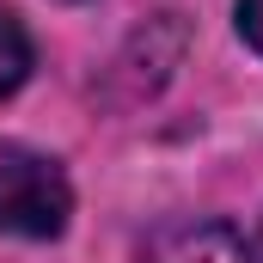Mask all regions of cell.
Wrapping results in <instances>:
<instances>
[{
	"label": "cell",
	"mask_w": 263,
	"mask_h": 263,
	"mask_svg": "<svg viewBox=\"0 0 263 263\" xmlns=\"http://www.w3.org/2000/svg\"><path fill=\"white\" fill-rule=\"evenodd\" d=\"M257 245H263V233H257Z\"/></svg>",
	"instance_id": "obj_5"
},
{
	"label": "cell",
	"mask_w": 263,
	"mask_h": 263,
	"mask_svg": "<svg viewBox=\"0 0 263 263\" xmlns=\"http://www.w3.org/2000/svg\"><path fill=\"white\" fill-rule=\"evenodd\" d=\"M25 73H31V37H25V25L0 6V98H12V92L25 86Z\"/></svg>",
	"instance_id": "obj_3"
},
{
	"label": "cell",
	"mask_w": 263,
	"mask_h": 263,
	"mask_svg": "<svg viewBox=\"0 0 263 263\" xmlns=\"http://www.w3.org/2000/svg\"><path fill=\"white\" fill-rule=\"evenodd\" d=\"M233 18H239V37L263 55V0H239V6H233Z\"/></svg>",
	"instance_id": "obj_4"
},
{
	"label": "cell",
	"mask_w": 263,
	"mask_h": 263,
	"mask_svg": "<svg viewBox=\"0 0 263 263\" xmlns=\"http://www.w3.org/2000/svg\"><path fill=\"white\" fill-rule=\"evenodd\" d=\"M141 263H263V245L257 233L245 239L227 220H178V227H159L147 239Z\"/></svg>",
	"instance_id": "obj_2"
},
{
	"label": "cell",
	"mask_w": 263,
	"mask_h": 263,
	"mask_svg": "<svg viewBox=\"0 0 263 263\" xmlns=\"http://www.w3.org/2000/svg\"><path fill=\"white\" fill-rule=\"evenodd\" d=\"M73 214L67 172L25 147V141H0V233L12 239H55Z\"/></svg>",
	"instance_id": "obj_1"
}]
</instances>
